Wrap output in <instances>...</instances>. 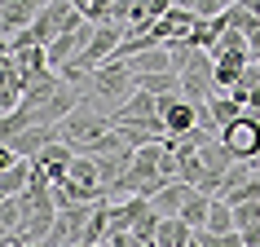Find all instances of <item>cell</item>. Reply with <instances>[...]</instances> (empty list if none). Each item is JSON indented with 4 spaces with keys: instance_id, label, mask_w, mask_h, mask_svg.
<instances>
[{
    "instance_id": "7a4b0ae2",
    "label": "cell",
    "mask_w": 260,
    "mask_h": 247,
    "mask_svg": "<svg viewBox=\"0 0 260 247\" xmlns=\"http://www.w3.org/2000/svg\"><path fill=\"white\" fill-rule=\"evenodd\" d=\"M181 97L194 102V106H207L212 97H220V88H216V57L212 53H199L190 62V71L181 75Z\"/></svg>"
},
{
    "instance_id": "3957f363",
    "label": "cell",
    "mask_w": 260,
    "mask_h": 247,
    "mask_svg": "<svg viewBox=\"0 0 260 247\" xmlns=\"http://www.w3.org/2000/svg\"><path fill=\"white\" fill-rule=\"evenodd\" d=\"M220 146L230 150L234 164H260V119L256 115H243L238 123H230L220 133Z\"/></svg>"
},
{
    "instance_id": "4fadbf2b",
    "label": "cell",
    "mask_w": 260,
    "mask_h": 247,
    "mask_svg": "<svg viewBox=\"0 0 260 247\" xmlns=\"http://www.w3.org/2000/svg\"><path fill=\"white\" fill-rule=\"evenodd\" d=\"M0 230L5 234H22L27 230V194H22V199H0Z\"/></svg>"
},
{
    "instance_id": "e0dca14e",
    "label": "cell",
    "mask_w": 260,
    "mask_h": 247,
    "mask_svg": "<svg viewBox=\"0 0 260 247\" xmlns=\"http://www.w3.org/2000/svg\"><path fill=\"white\" fill-rule=\"evenodd\" d=\"M207 230L212 234H234V207L230 203H212V217H207Z\"/></svg>"
},
{
    "instance_id": "ac0fdd59",
    "label": "cell",
    "mask_w": 260,
    "mask_h": 247,
    "mask_svg": "<svg viewBox=\"0 0 260 247\" xmlns=\"http://www.w3.org/2000/svg\"><path fill=\"white\" fill-rule=\"evenodd\" d=\"M194 238H199L203 247H243V234H238V230H234V234H212V230H199Z\"/></svg>"
},
{
    "instance_id": "52a82bcc",
    "label": "cell",
    "mask_w": 260,
    "mask_h": 247,
    "mask_svg": "<svg viewBox=\"0 0 260 247\" xmlns=\"http://www.w3.org/2000/svg\"><path fill=\"white\" fill-rule=\"evenodd\" d=\"M53 141H62V137H57V128H44V123H36V128H27V133L14 141V146H5V150L22 155V159H36V155H44Z\"/></svg>"
},
{
    "instance_id": "30bf717a",
    "label": "cell",
    "mask_w": 260,
    "mask_h": 247,
    "mask_svg": "<svg viewBox=\"0 0 260 247\" xmlns=\"http://www.w3.org/2000/svg\"><path fill=\"white\" fill-rule=\"evenodd\" d=\"M31 159H22V164H14V168H5L0 172V199H22V194L31 190Z\"/></svg>"
},
{
    "instance_id": "6da1fadb",
    "label": "cell",
    "mask_w": 260,
    "mask_h": 247,
    "mask_svg": "<svg viewBox=\"0 0 260 247\" xmlns=\"http://www.w3.org/2000/svg\"><path fill=\"white\" fill-rule=\"evenodd\" d=\"M110 128H115V119H110L106 110L97 106V102H84V106L75 110V115H71L67 123H57V137L67 141V146H71L75 155H84L88 146H93V141H102V137H106Z\"/></svg>"
},
{
    "instance_id": "9a60e30c",
    "label": "cell",
    "mask_w": 260,
    "mask_h": 247,
    "mask_svg": "<svg viewBox=\"0 0 260 247\" xmlns=\"http://www.w3.org/2000/svg\"><path fill=\"white\" fill-rule=\"evenodd\" d=\"M190 238H194V230H190L181 217H172V221H164V225H159L154 247H190Z\"/></svg>"
},
{
    "instance_id": "7c38bea8",
    "label": "cell",
    "mask_w": 260,
    "mask_h": 247,
    "mask_svg": "<svg viewBox=\"0 0 260 247\" xmlns=\"http://www.w3.org/2000/svg\"><path fill=\"white\" fill-rule=\"evenodd\" d=\"M185 199H190V186H168L164 194H154L150 203H154V212H159V217L164 221H172V217H181V207H185Z\"/></svg>"
},
{
    "instance_id": "5bb4252c",
    "label": "cell",
    "mask_w": 260,
    "mask_h": 247,
    "mask_svg": "<svg viewBox=\"0 0 260 247\" xmlns=\"http://www.w3.org/2000/svg\"><path fill=\"white\" fill-rule=\"evenodd\" d=\"M207 110H212V119H216V128L220 133H225V128H230V123H238L247 115V106H238V102H234V97H212V102H207Z\"/></svg>"
},
{
    "instance_id": "ba28073f",
    "label": "cell",
    "mask_w": 260,
    "mask_h": 247,
    "mask_svg": "<svg viewBox=\"0 0 260 247\" xmlns=\"http://www.w3.org/2000/svg\"><path fill=\"white\" fill-rule=\"evenodd\" d=\"M115 67H119V62H115ZM123 67L133 71V80H137V75H177V71H172V57H168V44L164 49H150V53L128 57Z\"/></svg>"
},
{
    "instance_id": "5b68a950",
    "label": "cell",
    "mask_w": 260,
    "mask_h": 247,
    "mask_svg": "<svg viewBox=\"0 0 260 247\" xmlns=\"http://www.w3.org/2000/svg\"><path fill=\"white\" fill-rule=\"evenodd\" d=\"M159 119H164L168 137H190L194 128H199V106L185 102V97H159Z\"/></svg>"
},
{
    "instance_id": "8fae6325",
    "label": "cell",
    "mask_w": 260,
    "mask_h": 247,
    "mask_svg": "<svg viewBox=\"0 0 260 247\" xmlns=\"http://www.w3.org/2000/svg\"><path fill=\"white\" fill-rule=\"evenodd\" d=\"M212 203H216V199H207V194L190 190V199H185V207H181V221H185V225H190L194 234H199V230H207V217H212Z\"/></svg>"
},
{
    "instance_id": "8992f818",
    "label": "cell",
    "mask_w": 260,
    "mask_h": 247,
    "mask_svg": "<svg viewBox=\"0 0 260 247\" xmlns=\"http://www.w3.org/2000/svg\"><path fill=\"white\" fill-rule=\"evenodd\" d=\"M115 123H150V119H159V97H150V93H133L128 102H123L115 115H110Z\"/></svg>"
},
{
    "instance_id": "277c9868",
    "label": "cell",
    "mask_w": 260,
    "mask_h": 247,
    "mask_svg": "<svg viewBox=\"0 0 260 247\" xmlns=\"http://www.w3.org/2000/svg\"><path fill=\"white\" fill-rule=\"evenodd\" d=\"M93 212H97V203H67V207H57V225H53V234H49V243H53V247L84 243Z\"/></svg>"
},
{
    "instance_id": "d6986e66",
    "label": "cell",
    "mask_w": 260,
    "mask_h": 247,
    "mask_svg": "<svg viewBox=\"0 0 260 247\" xmlns=\"http://www.w3.org/2000/svg\"><path fill=\"white\" fill-rule=\"evenodd\" d=\"M251 225H260V203H243V207H234V230L243 234V230H251Z\"/></svg>"
},
{
    "instance_id": "9c48e42d",
    "label": "cell",
    "mask_w": 260,
    "mask_h": 247,
    "mask_svg": "<svg viewBox=\"0 0 260 247\" xmlns=\"http://www.w3.org/2000/svg\"><path fill=\"white\" fill-rule=\"evenodd\" d=\"M146 212H150V199H119V203H110V230L133 234V225H137Z\"/></svg>"
},
{
    "instance_id": "603a6c76",
    "label": "cell",
    "mask_w": 260,
    "mask_h": 247,
    "mask_svg": "<svg viewBox=\"0 0 260 247\" xmlns=\"http://www.w3.org/2000/svg\"><path fill=\"white\" fill-rule=\"evenodd\" d=\"M93 247H110V243H93Z\"/></svg>"
},
{
    "instance_id": "ffe728a7",
    "label": "cell",
    "mask_w": 260,
    "mask_h": 247,
    "mask_svg": "<svg viewBox=\"0 0 260 247\" xmlns=\"http://www.w3.org/2000/svg\"><path fill=\"white\" fill-rule=\"evenodd\" d=\"M247 49H251V44H247V36H238V31H225L220 44H216V53H247ZM216 53H212V57H216Z\"/></svg>"
},
{
    "instance_id": "2e32d148",
    "label": "cell",
    "mask_w": 260,
    "mask_h": 247,
    "mask_svg": "<svg viewBox=\"0 0 260 247\" xmlns=\"http://www.w3.org/2000/svg\"><path fill=\"white\" fill-rule=\"evenodd\" d=\"M159 225H164V217H159V212H154V203H150V212L133 225V238H137V243H154V238H159Z\"/></svg>"
},
{
    "instance_id": "44dd1931",
    "label": "cell",
    "mask_w": 260,
    "mask_h": 247,
    "mask_svg": "<svg viewBox=\"0 0 260 247\" xmlns=\"http://www.w3.org/2000/svg\"><path fill=\"white\" fill-rule=\"evenodd\" d=\"M243 247H260V225H251V230H243Z\"/></svg>"
},
{
    "instance_id": "7402d4cb",
    "label": "cell",
    "mask_w": 260,
    "mask_h": 247,
    "mask_svg": "<svg viewBox=\"0 0 260 247\" xmlns=\"http://www.w3.org/2000/svg\"><path fill=\"white\" fill-rule=\"evenodd\" d=\"M0 247H27V238H22V234H5V238H0Z\"/></svg>"
},
{
    "instance_id": "cb8c5ba5",
    "label": "cell",
    "mask_w": 260,
    "mask_h": 247,
    "mask_svg": "<svg viewBox=\"0 0 260 247\" xmlns=\"http://www.w3.org/2000/svg\"><path fill=\"white\" fill-rule=\"evenodd\" d=\"M256 181H260V164H256Z\"/></svg>"
}]
</instances>
